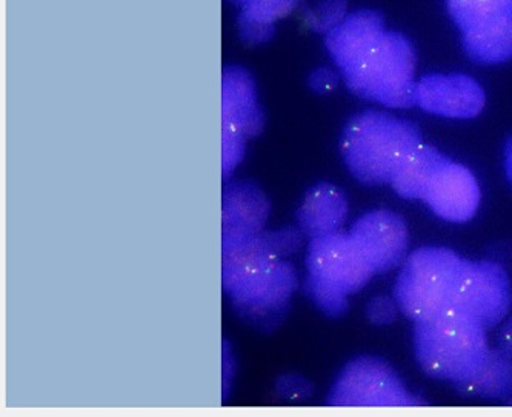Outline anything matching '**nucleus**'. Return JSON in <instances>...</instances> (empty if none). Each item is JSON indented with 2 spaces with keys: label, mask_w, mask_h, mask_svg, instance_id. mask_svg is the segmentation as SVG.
I'll list each match as a JSON object with an SVG mask.
<instances>
[{
  "label": "nucleus",
  "mask_w": 512,
  "mask_h": 417,
  "mask_svg": "<svg viewBox=\"0 0 512 417\" xmlns=\"http://www.w3.org/2000/svg\"><path fill=\"white\" fill-rule=\"evenodd\" d=\"M348 216V201L340 188L331 184H317L308 190L297 221L303 234L310 237L326 236L340 231Z\"/></svg>",
  "instance_id": "nucleus-14"
},
{
  "label": "nucleus",
  "mask_w": 512,
  "mask_h": 417,
  "mask_svg": "<svg viewBox=\"0 0 512 417\" xmlns=\"http://www.w3.org/2000/svg\"><path fill=\"white\" fill-rule=\"evenodd\" d=\"M268 197L253 182H233L223 191L222 256L236 253L265 231Z\"/></svg>",
  "instance_id": "nucleus-9"
},
{
  "label": "nucleus",
  "mask_w": 512,
  "mask_h": 417,
  "mask_svg": "<svg viewBox=\"0 0 512 417\" xmlns=\"http://www.w3.org/2000/svg\"><path fill=\"white\" fill-rule=\"evenodd\" d=\"M247 139L233 131L222 130V174L225 179L242 164Z\"/></svg>",
  "instance_id": "nucleus-21"
},
{
  "label": "nucleus",
  "mask_w": 512,
  "mask_h": 417,
  "mask_svg": "<svg viewBox=\"0 0 512 417\" xmlns=\"http://www.w3.org/2000/svg\"><path fill=\"white\" fill-rule=\"evenodd\" d=\"M466 394L483 397H506L512 393L511 356L503 350H489L471 376L457 384Z\"/></svg>",
  "instance_id": "nucleus-18"
},
{
  "label": "nucleus",
  "mask_w": 512,
  "mask_h": 417,
  "mask_svg": "<svg viewBox=\"0 0 512 417\" xmlns=\"http://www.w3.org/2000/svg\"><path fill=\"white\" fill-rule=\"evenodd\" d=\"M339 84V77L330 68H319L310 76L311 90L319 94L330 93Z\"/></svg>",
  "instance_id": "nucleus-24"
},
{
  "label": "nucleus",
  "mask_w": 512,
  "mask_h": 417,
  "mask_svg": "<svg viewBox=\"0 0 512 417\" xmlns=\"http://www.w3.org/2000/svg\"><path fill=\"white\" fill-rule=\"evenodd\" d=\"M449 159L436 148L420 145L413 156L400 167L391 185L405 199H422L436 174L448 164Z\"/></svg>",
  "instance_id": "nucleus-17"
},
{
  "label": "nucleus",
  "mask_w": 512,
  "mask_h": 417,
  "mask_svg": "<svg viewBox=\"0 0 512 417\" xmlns=\"http://www.w3.org/2000/svg\"><path fill=\"white\" fill-rule=\"evenodd\" d=\"M505 168H506V176H508L509 182H511V184H512V137H509V141L506 142Z\"/></svg>",
  "instance_id": "nucleus-26"
},
{
  "label": "nucleus",
  "mask_w": 512,
  "mask_h": 417,
  "mask_svg": "<svg viewBox=\"0 0 512 417\" xmlns=\"http://www.w3.org/2000/svg\"><path fill=\"white\" fill-rule=\"evenodd\" d=\"M305 291L311 301L331 317L348 310L346 297L362 290L374 270L350 234L311 237L306 251Z\"/></svg>",
  "instance_id": "nucleus-5"
},
{
  "label": "nucleus",
  "mask_w": 512,
  "mask_h": 417,
  "mask_svg": "<svg viewBox=\"0 0 512 417\" xmlns=\"http://www.w3.org/2000/svg\"><path fill=\"white\" fill-rule=\"evenodd\" d=\"M265 125V114L257 99L256 82L242 67H228L222 76V130L245 139L257 137Z\"/></svg>",
  "instance_id": "nucleus-13"
},
{
  "label": "nucleus",
  "mask_w": 512,
  "mask_h": 417,
  "mask_svg": "<svg viewBox=\"0 0 512 417\" xmlns=\"http://www.w3.org/2000/svg\"><path fill=\"white\" fill-rule=\"evenodd\" d=\"M397 310H400L396 299L391 301L389 297H374L373 301L366 307V314L370 317V321L376 325H388L396 321Z\"/></svg>",
  "instance_id": "nucleus-22"
},
{
  "label": "nucleus",
  "mask_w": 512,
  "mask_h": 417,
  "mask_svg": "<svg viewBox=\"0 0 512 417\" xmlns=\"http://www.w3.org/2000/svg\"><path fill=\"white\" fill-rule=\"evenodd\" d=\"M463 47L479 64H502L512 57V10L488 17L463 31Z\"/></svg>",
  "instance_id": "nucleus-15"
},
{
  "label": "nucleus",
  "mask_w": 512,
  "mask_h": 417,
  "mask_svg": "<svg viewBox=\"0 0 512 417\" xmlns=\"http://www.w3.org/2000/svg\"><path fill=\"white\" fill-rule=\"evenodd\" d=\"M263 233L242 250L222 256V284L245 321L273 330L290 307L299 277L290 262L268 247Z\"/></svg>",
  "instance_id": "nucleus-2"
},
{
  "label": "nucleus",
  "mask_w": 512,
  "mask_h": 417,
  "mask_svg": "<svg viewBox=\"0 0 512 417\" xmlns=\"http://www.w3.org/2000/svg\"><path fill=\"white\" fill-rule=\"evenodd\" d=\"M300 0H242L239 5V31L243 42L265 44L276 33V22L293 13Z\"/></svg>",
  "instance_id": "nucleus-16"
},
{
  "label": "nucleus",
  "mask_w": 512,
  "mask_h": 417,
  "mask_svg": "<svg viewBox=\"0 0 512 417\" xmlns=\"http://www.w3.org/2000/svg\"><path fill=\"white\" fill-rule=\"evenodd\" d=\"M500 350L512 357V317L506 322L499 334Z\"/></svg>",
  "instance_id": "nucleus-25"
},
{
  "label": "nucleus",
  "mask_w": 512,
  "mask_h": 417,
  "mask_svg": "<svg viewBox=\"0 0 512 417\" xmlns=\"http://www.w3.org/2000/svg\"><path fill=\"white\" fill-rule=\"evenodd\" d=\"M511 302V282L499 264L462 261L453 307L474 317L488 330L508 314Z\"/></svg>",
  "instance_id": "nucleus-8"
},
{
  "label": "nucleus",
  "mask_w": 512,
  "mask_h": 417,
  "mask_svg": "<svg viewBox=\"0 0 512 417\" xmlns=\"http://www.w3.org/2000/svg\"><path fill=\"white\" fill-rule=\"evenodd\" d=\"M420 145L422 134L413 122L374 110L351 117L340 141L346 167L365 185L391 184Z\"/></svg>",
  "instance_id": "nucleus-3"
},
{
  "label": "nucleus",
  "mask_w": 512,
  "mask_h": 417,
  "mask_svg": "<svg viewBox=\"0 0 512 417\" xmlns=\"http://www.w3.org/2000/svg\"><path fill=\"white\" fill-rule=\"evenodd\" d=\"M396 371L382 359L359 357L343 368L328 405L333 407H414L420 405Z\"/></svg>",
  "instance_id": "nucleus-7"
},
{
  "label": "nucleus",
  "mask_w": 512,
  "mask_h": 417,
  "mask_svg": "<svg viewBox=\"0 0 512 417\" xmlns=\"http://www.w3.org/2000/svg\"><path fill=\"white\" fill-rule=\"evenodd\" d=\"M350 236L370 262L374 273L393 270L408 251V227L393 211L377 210L365 214L353 225Z\"/></svg>",
  "instance_id": "nucleus-10"
},
{
  "label": "nucleus",
  "mask_w": 512,
  "mask_h": 417,
  "mask_svg": "<svg viewBox=\"0 0 512 417\" xmlns=\"http://www.w3.org/2000/svg\"><path fill=\"white\" fill-rule=\"evenodd\" d=\"M346 17V0H317L306 10V21L319 33H330Z\"/></svg>",
  "instance_id": "nucleus-20"
},
{
  "label": "nucleus",
  "mask_w": 512,
  "mask_h": 417,
  "mask_svg": "<svg viewBox=\"0 0 512 417\" xmlns=\"http://www.w3.org/2000/svg\"><path fill=\"white\" fill-rule=\"evenodd\" d=\"M326 50L354 94L389 108L416 104V51L402 34L385 31L382 14H348L326 34Z\"/></svg>",
  "instance_id": "nucleus-1"
},
{
  "label": "nucleus",
  "mask_w": 512,
  "mask_h": 417,
  "mask_svg": "<svg viewBox=\"0 0 512 417\" xmlns=\"http://www.w3.org/2000/svg\"><path fill=\"white\" fill-rule=\"evenodd\" d=\"M416 104L436 116L473 119L485 107V93L465 74H431L417 84Z\"/></svg>",
  "instance_id": "nucleus-11"
},
{
  "label": "nucleus",
  "mask_w": 512,
  "mask_h": 417,
  "mask_svg": "<svg viewBox=\"0 0 512 417\" xmlns=\"http://www.w3.org/2000/svg\"><path fill=\"white\" fill-rule=\"evenodd\" d=\"M414 348L428 376L456 385L476 371L489 351L486 328L456 307L417 321Z\"/></svg>",
  "instance_id": "nucleus-4"
},
{
  "label": "nucleus",
  "mask_w": 512,
  "mask_h": 417,
  "mask_svg": "<svg viewBox=\"0 0 512 417\" xmlns=\"http://www.w3.org/2000/svg\"><path fill=\"white\" fill-rule=\"evenodd\" d=\"M422 201L443 221L465 224L479 208V184L468 168L449 161L429 184Z\"/></svg>",
  "instance_id": "nucleus-12"
},
{
  "label": "nucleus",
  "mask_w": 512,
  "mask_h": 417,
  "mask_svg": "<svg viewBox=\"0 0 512 417\" xmlns=\"http://www.w3.org/2000/svg\"><path fill=\"white\" fill-rule=\"evenodd\" d=\"M448 10L460 30L465 31L488 17L512 10V0H448Z\"/></svg>",
  "instance_id": "nucleus-19"
},
{
  "label": "nucleus",
  "mask_w": 512,
  "mask_h": 417,
  "mask_svg": "<svg viewBox=\"0 0 512 417\" xmlns=\"http://www.w3.org/2000/svg\"><path fill=\"white\" fill-rule=\"evenodd\" d=\"M277 391L285 397H305L310 394L311 387L302 377L290 374L280 377L277 381Z\"/></svg>",
  "instance_id": "nucleus-23"
},
{
  "label": "nucleus",
  "mask_w": 512,
  "mask_h": 417,
  "mask_svg": "<svg viewBox=\"0 0 512 417\" xmlns=\"http://www.w3.org/2000/svg\"><path fill=\"white\" fill-rule=\"evenodd\" d=\"M462 261L448 248L414 251L406 259L394 288V299L402 313L417 322L453 307Z\"/></svg>",
  "instance_id": "nucleus-6"
}]
</instances>
